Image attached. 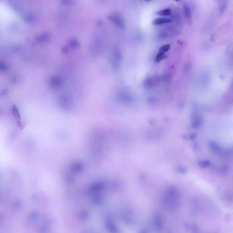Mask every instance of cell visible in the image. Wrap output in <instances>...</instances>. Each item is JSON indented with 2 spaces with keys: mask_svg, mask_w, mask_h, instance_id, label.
<instances>
[{
  "mask_svg": "<svg viewBox=\"0 0 233 233\" xmlns=\"http://www.w3.org/2000/svg\"><path fill=\"white\" fill-rule=\"evenodd\" d=\"M14 17L13 11L6 4L0 3V24H7L13 21Z\"/></svg>",
  "mask_w": 233,
  "mask_h": 233,
  "instance_id": "1",
  "label": "cell"
},
{
  "mask_svg": "<svg viewBox=\"0 0 233 233\" xmlns=\"http://www.w3.org/2000/svg\"><path fill=\"white\" fill-rule=\"evenodd\" d=\"M183 14L184 18L189 25H191L192 22V15L191 8L189 5L184 4L183 5Z\"/></svg>",
  "mask_w": 233,
  "mask_h": 233,
  "instance_id": "2",
  "label": "cell"
},
{
  "mask_svg": "<svg viewBox=\"0 0 233 233\" xmlns=\"http://www.w3.org/2000/svg\"><path fill=\"white\" fill-rule=\"evenodd\" d=\"M159 79L158 77H149L145 80V85L146 88H150L153 86H155L159 83Z\"/></svg>",
  "mask_w": 233,
  "mask_h": 233,
  "instance_id": "3",
  "label": "cell"
},
{
  "mask_svg": "<svg viewBox=\"0 0 233 233\" xmlns=\"http://www.w3.org/2000/svg\"><path fill=\"white\" fill-rule=\"evenodd\" d=\"M172 22V20L170 18H158L154 20L152 22V24L154 26H158L170 23Z\"/></svg>",
  "mask_w": 233,
  "mask_h": 233,
  "instance_id": "4",
  "label": "cell"
},
{
  "mask_svg": "<svg viewBox=\"0 0 233 233\" xmlns=\"http://www.w3.org/2000/svg\"><path fill=\"white\" fill-rule=\"evenodd\" d=\"M157 15L162 16H170L171 15V11L170 9L167 8V9H163L162 10L159 11L156 13Z\"/></svg>",
  "mask_w": 233,
  "mask_h": 233,
  "instance_id": "5",
  "label": "cell"
},
{
  "mask_svg": "<svg viewBox=\"0 0 233 233\" xmlns=\"http://www.w3.org/2000/svg\"><path fill=\"white\" fill-rule=\"evenodd\" d=\"M170 45H164L159 48L158 52H162V53L165 54L166 52L168 51V50H170Z\"/></svg>",
  "mask_w": 233,
  "mask_h": 233,
  "instance_id": "6",
  "label": "cell"
},
{
  "mask_svg": "<svg viewBox=\"0 0 233 233\" xmlns=\"http://www.w3.org/2000/svg\"><path fill=\"white\" fill-rule=\"evenodd\" d=\"M164 54H165L162 53V52H158V53L157 54L155 57V61L157 63H159L160 61H161L164 57Z\"/></svg>",
  "mask_w": 233,
  "mask_h": 233,
  "instance_id": "7",
  "label": "cell"
},
{
  "mask_svg": "<svg viewBox=\"0 0 233 233\" xmlns=\"http://www.w3.org/2000/svg\"><path fill=\"white\" fill-rule=\"evenodd\" d=\"M226 2H225V1H224V3H223L221 4L220 6V11L221 13H223V11H224L225 10V8L226 7Z\"/></svg>",
  "mask_w": 233,
  "mask_h": 233,
  "instance_id": "8",
  "label": "cell"
}]
</instances>
